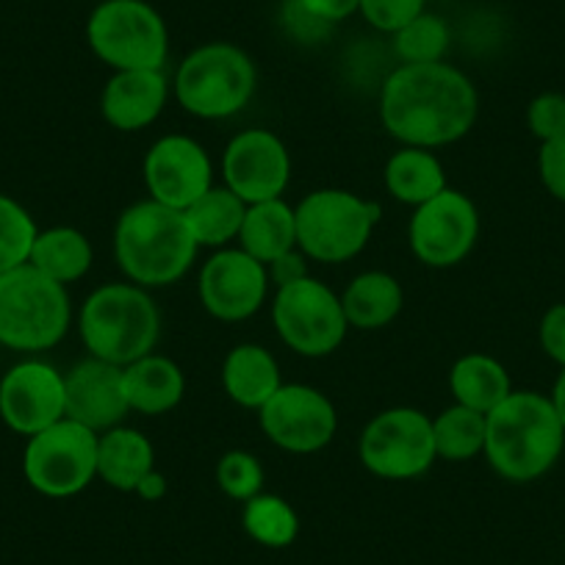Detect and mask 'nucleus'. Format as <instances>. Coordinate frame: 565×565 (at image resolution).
Listing matches in <instances>:
<instances>
[{
	"instance_id": "35",
	"label": "nucleus",
	"mask_w": 565,
	"mask_h": 565,
	"mask_svg": "<svg viewBox=\"0 0 565 565\" xmlns=\"http://www.w3.org/2000/svg\"><path fill=\"white\" fill-rule=\"evenodd\" d=\"M526 128L535 139L548 141L565 134V95L543 92L526 106Z\"/></svg>"
},
{
	"instance_id": "21",
	"label": "nucleus",
	"mask_w": 565,
	"mask_h": 565,
	"mask_svg": "<svg viewBox=\"0 0 565 565\" xmlns=\"http://www.w3.org/2000/svg\"><path fill=\"white\" fill-rule=\"evenodd\" d=\"M222 388L244 411H260L282 385L280 363L255 341L236 344L222 361Z\"/></svg>"
},
{
	"instance_id": "7",
	"label": "nucleus",
	"mask_w": 565,
	"mask_h": 565,
	"mask_svg": "<svg viewBox=\"0 0 565 565\" xmlns=\"http://www.w3.org/2000/svg\"><path fill=\"white\" fill-rule=\"evenodd\" d=\"M295 214L297 247L306 258L339 266L366 249L383 211L350 189H317L300 200Z\"/></svg>"
},
{
	"instance_id": "23",
	"label": "nucleus",
	"mask_w": 565,
	"mask_h": 565,
	"mask_svg": "<svg viewBox=\"0 0 565 565\" xmlns=\"http://www.w3.org/2000/svg\"><path fill=\"white\" fill-rule=\"evenodd\" d=\"M341 308L352 330H383L405 308V291L391 271L369 269L341 291Z\"/></svg>"
},
{
	"instance_id": "25",
	"label": "nucleus",
	"mask_w": 565,
	"mask_h": 565,
	"mask_svg": "<svg viewBox=\"0 0 565 565\" xmlns=\"http://www.w3.org/2000/svg\"><path fill=\"white\" fill-rule=\"evenodd\" d=\"M449 394L458 405L488 416L513 394V380L497 358L486 352H466L449 369Z\"/></svg>"
},
{
	"instance_id": "3",
	"label": "nucleus",
	"mask_w": 565,
	"mask_h": 565,
	"mask_svg": "<svg viewBox=\"0 0 565 565\" xmlns=\"http://www.w3.org/2000/svg\"><path fill=\"white\" fill-rule=\"evenodd\" d=\"M565 427L552 399L537 391H513L486 416L482 458L502 480L526 486L557 466Z\"/></svg>"
},
{
	"instance_id": "37",
	"label": "nucleus",
	"mask_w": 565,
	"mask_h": 565,
	"mask_svg": "<svg viewBox=\"0 0 565 565\" xmlns=\"http://www.w3.org/2000/svg\"><path fill=\"white\" fill-rule=\"evenodd\" d=\"M280 20L282 29L289 31V36H295L302 45H317V42H322L324 36L330 34V29H333V25L313 18V14L302 7L300 0H282Z\"/></svg>"
},
{
	"instance_id": "38",
	"label": "nucleus",
	"mask_w": 565,
	"mask_h": 565,
	"mask_svg": "<svg viewBox=\"0 0 565 565\" xmlns=\"http://www.w3.org/2000/svg\"><path fill=\"white\" fill-rule=\"evenodd\" d=\"M537 341H541V350L546 352L548 361L565 369V302H557V306H552L543 313L541 328H537Z\"/></svg>"
},
{
	"instance_id": "17",
	"label": "nucleus",
	"mask_w": 565,
	"mask_h": 565,
	"mask_svg": "<svg viewBox=\"0 0 565 565\" xmlns=\"http://www.w3.org/2000/svg\"><path fill=\"white\" fill-rule=\"evenodd\" d=\"M64 416V372L53 363L29 355L0 377V418L12 433L31 438Z\"/></svg>"
},
{
	"instance_id": "32",
	"label": "nucleus",
	"mask_w": 565,
	"mask_h": 565,
	"mask_svg": "<svg viewBox=\"0 0 565 565\" xmlns=\"http://www.w3.org/2000/svg\"><path fill=\"white\" fill-rule=\"evenodd\" d=\"M36 233L40 227L29 209L0 192V275L29 264Z\"/></svg>"
},
{
	"instance_id": "6",
	"label": "nucleus",
	"mask_w": 565,
	"mask_h": 565,
	"mask_svg": "<svg viewBox=\"0 0 565 565\" xmlns=\"http://www.w3.org/2000/svg\"><path fill=\"white\" fill-rule=\"evenodd\" d=\"M73 302L67 286L51 280L31 264L0 275V347L42 355L67 339Z\"/></svg>"
},
{
	"instance_id": "11",
	"label": "nucleus",
	"mask_w": 565,
	"mask_h": 565,
	"mask_svg": "<svg viewBox=\"0 0 565 565\" xmlns=\"http://www.w3.org/2000/svg\"><path fill=\"white\" fill-rule=\"evenodd\" d=\"M23 477L47 499L78 497L97 477V433L64 416L25 438Z\"/></svg>"
},
{
	"instance_id": "8",
	"label": "nucleus",
	"mask_w": 565,
	"mask_h": 565,
	"mask_svg": "<svg viewBox=\"0 0 565 565\" xmlns=\"http://www.w3.org/2000/svg\"><path fill=\"white\" fill-rule=\"evenodd\" d=\"M86 45L114 73L164 70L170 29L148 0H100L86 20Z\"/></svg>"
},
{
	"instance_id": "41",
	"label": "nucleus",
	"mask_w": 565,
	"mask_h": 565,
	"mask_svg": "<svg viewBox=\"0 0 565 565\" xmlns=\"http://www.w3.org/2000/svg\"><path fill=\"white\" fill-rule=\"evenodd\" d=\"M134 493L139 499H145V502H161V499L170 493V482H167V477L161 475L159 469H153L145 480L139 482V486H136Z\"/></svg>"
},
{
	"instance_id": "27",
	"label": "nucleus",
	"mask_w": 565,
	"mask_h": 565,
	"mask_svg": "<svg viewBox=\"0 0 565 565\" xmlns=\"http://www.w3.org/2000/svg\"><path fill=\"white\" fill-rule=\"evenodd\" d=\"M238 247L260 264H271L280 255L297 249V214L282 198L247 205Z\"/></svg>"
},
{
	"instance_id": "22",
	"label": "nucleus",
	"mask_w": 565,
	"mask_h": 565,
	"mask_svg": "<svg viewBox=\"0 0 565 565\" xmlns=\"http://www.w3.org/2000/svg\"><path fill=\"white\" fill-rule=\"evenodd\" d=\"M153 469V441L136 427L119 424L97 436V477L114 491L134 493Z\"/></svg>"
},
{
	"instance_id": "40",
	"label": "nucleus",
	"mask_w": 565,
	"mask_h": 565,
	"mask_svg": "<svg viewBox=\"0 0 565 565\" xmlns=\"http://www.w3.org/2000/svg\"><path fill=\"white\" fill-rule=\"evenodd\" d=\"M300 3L328 25H339L352 14H361V0H300Z\"/></svg>"
},
{
	"instance_id": "33",
	"label": "nucleus",
	"mask_w": 565,
	"mask_h": 565,
	"mask_svg": "<svg viewBox=\"0 0 565 565\" xmlns=\"http://www.w3.org/2000/svg\"><path fill=\"white\" fill-rule=\"evenodd\" d=\"M264 466L247 449H231L216 460V486L233 502H249L264 491Z\"/></svg>"
},
{
	"instance_id": "31",
	"label": "nucleus",
	"mask_w": 565,
	"mask_h": 565,
	"mask_svg": "<svg viewBox=\"0 0 565 565\" xmlns=\"http://www.w3.org/2000/svg\"><path fill=\"white\" fill-rule=\"evenodd\" d=\"M449 42H452V31L447 20L433 12H422L416 20L402 25L396 34H391V47L399 64L444 62Z\"/></svg>"
},
{
	"instance_id": "9",
	"label": "nucleus",
	"mask_w": 565,
	"mask_h": 565,
	"mask_svg": "<svg viewBox=\"0 0 565 565\" xmlns=\"http://www.w3.org/2000/svg\"><path fill=\"white\" fill-rule=\"evenodd\" d=\"M271 328L282 344L302 358L333 355L350 333L341 295L311 275L275 289Z\"/></svg>"
},
{
	"instance_id": "36",
	"label": "nucleus",
	"mask_w": 565,
	"mask_h": 565,
	"mask_svg": "<svg viewBox=\"0 0 565 565\" xmlns=\"http://www.w3.org/2000/svg\"><path fill=\"white\" fill-rule=\"evenodd\" d=\"M537 175H541L543 189L554 200L565 203V134L557 139L541 141L537 150Z\"/></svg>"
},
{
	"instance_id": "28",
	"label": "nucleus",
	"mask_w": 565,
	"mask_h": 565,
	"mask_svg": "<svg viewBox=\"0 0 565 565\" xmlns=\"http://www.w3.org/2000/svg\"><path fill=\"white\" fill-rule=\"evenodd\" d=\"M244 214H247V203L238 194H233L225 183H214L203 198L194 200L183 211L198 247L209 249L231 247L233 242H238Z\"/></svg>"
},
{
	"instance_id": "15",
	"label": "nucleus",
	"mask_w": 565,
	"mask_h": 565,
	"mask_svg": "<svg viewBox=\"0 0 565 565\" xmlns=\"http://www.w3.org/2000/svg\"><path fill=\"white\" fill-rule=\"evenodd\" d=\"M222 183L247 205L282 198L291 183V153L269 128H244L225 145Z\"/></svg>"
},
{
	"instance_id": "29",
	"label": "nucleus",
	"mask_w": 565,
	"mask_h": 565,
	"mask_svg": "<svg viewBox=\"0 0 565 565\" xmlns=\"http://www.w3.org/2000/svg\"><path fill=\"white\" fill-rule=\"evenodd\" d=\"M433 441L441 460L469 463L486 449V416L455 402L433 418Z\"/></svg>"
},
{
	"instance_id": "34",
	"label": "nucleus",
	"mask_w": 565,
	"mask_h": 565,
	"mask_svg": "<svg viewBox=\"0 0 565 565\" xmlns=\"http://www.w3.org/2000/svg\"><path fill=\"white\" fill-rule=\"evenodd\" d=\"M422 12H427V0H361V18L374 31L388 36Z\"/></svg>"
},
{
	"instance_id": "43",
	"label": "nucleus",
	"mask_w": 565,
	"mask_h": 565,
	"mask_svg": "<svg viewBox=\"0 0 565 565\" xmlns=\"http://www.w3.org/2000/svg\"><path fill=\"white\" fill-rule=\"evenodd\" d=\"M95 3H100V0H95Z\"/></svg>"
},
{
	"instance_id": "16",
	"label": "nucleus",
	"mask_w": 565,
	"mask_h": 565,
	"mask_svg": "<svg viewBox=\"0 0 565 565\" xmlns=\"http://www.w3.org/2000/svg\"><path fill=\"white\" fill-rule=\"evenodd\" d=\"M141 178L150 200L186 211L214 186V161L194 136L167 134L150 145Z\"/></svg>"
},
{
	"instance_id": "14",
	"label": "nucleus",
	"mask_w": 565,
	"mask_h": 565,
	"mask_svg": "<svg viewBox=\"0 0 565 565\" xmlns=\"http://www.w3.org/2000/svg\"><path fill=\"white\" fill-rule=\"evenodd\" d=\"M269 271L242 247L214 249L198 275L200 306L216 322H247L269 297Z\"/></svg>"
},
{
	"instance_id": "30",
	"label": "nucleus",
	"mask_w": 565,
	"mask_h": 565,
	"mask_svg": "<svg viewBox=\"0 0 565 565\" xmlns=\"http://www.w3.org/2000/svg\"><path fill=\"white\" fill-rule=\"evenodd\" d=\"M242 526L260 546L286 548L300 535V515L282 497L260 491L242 504Z\"/></svg>"
},
{
	"instance_id": "24",
	"label": "nucleus",
	"mask_w": 565,
	"mask_h": 565,
	"mask_svg": "<svg viewBox=\"0 0 565 565\" xmlns=\"http://www.w3.org/2000/svg\"><path fill=\"white\" fill-rule=\"evenodd\" d=\"M385 192L402 205L418 209L436 194H441L447 183V170L436 150L399 148L383 167Z\"/></svg>"
},
{
	"instance_id": "26",
	"label": "nucleus",
	"mask_w": 565,
	"mask_h": 565,
	"mask_svg": "<svg viewBox=\"0 0 565 565\" xmlns=\"http://www.w3.org/2000/svg\"><path fill=\"white\" fill-rule=\"evenodd\" d=\"M29 264L51 280L70 286L89 275L92 264H95V247L78 227L53 225L36 233Z\"/></svg>"
},
{
	"instance_id": "19",
	"label": "nucleus",
	"mask_w": 565,
	"mask_h": 565,
	"mask_svg": "<svg viewBox=\"0 0 565 565\" xmlns=\"http://www.w3.org/2000/svg\"><path fill=\"white\" fill-rule=\"evenodd\" d=\"M172 97V81L164 70H125L106 81L100 114L119 134H139L150 128Z\"/></svg>"
},
{
	"instance_id": "20",
	"label": "nucleus",
	"mask_w": 565,
	"mask_h": 565,
	"mask_svg": "<svg viewBox=\"0 0 565 565\" xmlns=\"http://www.w3.org/2000/svg\"><path fill=\"white\" fill-rule=\"evenodd\" d=\"M125 399L134 413L164 416L175 411L186 396V374L172 358L150 352L139 361L122 366Z\"/></svg>"
},
{
	"instance_id": "4",
	"label": "nucleus",
	"mask_w": 565,
	"mask_h": 565,
	"mask_svg": "<svg viewBox=\"0 0 565 565\" xmlns=\"http://www.w3.org/2000/svg\"><path fill=\"white\" fill-rule=\"evenodd\" d=\"M78 335L86 355L114 366H128L156 352L161 339V311L153 295L136 282H106L81 306Z\"/></svg>"
},
{
	"instance_id": "18",
	"label": "nucleus",
	"mask_w": 565,
	"mask_h": 565,
	"mask_svg": "<svg viewBox=\"0 0 565 565\" xmlns=\"http://www.w3.org/2000/svg\"><path fill=\"white\" fill-rule=\"evenodd\" d=\"M64 413L97 436L125 424L130 413L125 399L122 366L86 355L64 372Z\"/></svg>"
},
{
	"instance_id": "12",
	"label": "nucleus",
	"mask_w": 565,
	"mask_h": 565,
	"mask_svg": "<svg viewBox=\"0 0 565 565\" xmlns=\"http://www.w3.org/2000/svg\"><path fill=\"white\" fill-rule=\"evenodd\" d=\"M480 209L469 194L447 186L441 194L413 209L407 244L418 264L452 269L475 253L480 242Z\"/></svg>"
},
{
	"instance_id": "10",
	"label": "nucleus",
	"mask_w": 565,
	"mask_h": 565,
	"mask_svg": "<svg viewBox=\"0 0 565 565\" xmlns=\"http://www.w3.org/2000/svg\"><path fill=\"white\" fill-rule=\"evenodd\" d=\"M358 458L380 480L405 482L427 475L438 460L433 416L407 405L380 411L358 438Z\"/></svg>"
},
{
	"instance_id": "13",
	"label": "nucleus",
	"mask_w": 565,
	"mask_h": 565,
	"mask_svg": "<svg viewBox=\"0 0 565 565\" xmlns=\"http://www.w3.org/2000/svg\"><path fill=\"white\" fill-rule=\"evenodd\" d=\"M258 424L271 447L289 455H317L333 444L339 413L324 391L282 383L258 411Z\"/></svg>"
},
{
	"instance_id": "5",
	"label": "nucleus",
	"mask_w": 565,
	"mask_h": 565,
	"mask_svg": "<svg viewBox=\"0 0 565 565\" xmlns=\"http://www.w3.org/2000/svg\"><path fill=\"white\" fill-rule=\"evenodd\" d=\"M258 89V67L233 42H205L181 58L172 75V97L198 119H231L249 106Z\"/></svg>"
},
{
	"instance_id": "2",
	"label": "nucleus",
	"mask_w": 565,
	"mask_h": 565,
	"mask_svg": "<svg viewBox=\"0 0 565 565\" xmlns=\"http://www.w3.org/2000/svg\"><path fill=\"white\" fill-rule=\"evenodd\" d=\"M198 242L183 211L139 200L114 225V260L125 280L141 289H167L192 271Z\"/></svg>"
},
{
	"instance_id": "42",
	"label": "nucleus",
	"mask_w": 565,
	"mask_h": 565,
	"mask_svg": "<svg viewBox=\"0 0 565 565\" xmlns=\"http://www.w3.org/2000/svg\"><path fill=\"white\" fill-rule=\"evenodd\" d=\"M548 399H552L554 411H557L559 422H563V427H565V369H559V374H557V380H554V388H552V394H548Z\"/></svg>"
},
{
	"instance_id": "39",
	"label": "nucleus",
	"mask_w": 565,
	"mask_h": 565,
	"mask_svg": "<svg viewBox=\"0 0 565 565\" xmlns=\"http://www.w3.org/2000/svg\"><path fill=\"white\" fill-rule=\"evenodd\" d=\"M266 271H269L271 286H275V289H280V286H289V282H297V280H302V277H308V258H306V253L297 247V249H291V253L275 258L271 264H266Z\"/></svg>"
},
{
	"instance_id": "1",
	"label": "nucleus",
	"mask_w": 565,
	"mask_h": 565,
	"mask_svg": "<svg viewBox=\"0 0 565 565\" xmlns=\"http://www.w3.org/2000/svg\"><path fill=\"white\" fill-rule=\"evenodd\" d=\"M477 117L475 81L449 62L396 64L380 86V122L402 148H447L469 136Z\"/></svg>"
}]
</instances>
